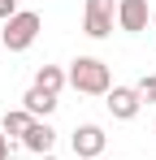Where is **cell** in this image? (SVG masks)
Returning <instances> with one entry per match:
<instances>
[{
    "label": "cell",
    "instance_id": "cell-1",
    "mask_svg": "<svg viewBox=\"0 0 156 160\" xmlns=\"http://www.w3.org/2000/svg\"><path fill=\"white\" fill-rule=\"evenodd\" d=\"M65 82H70L74 91H82V95H108V87H113L108 65H104L100 56H78V61H70Z\"/></svg>",
    "mask_w": 156,
    "mask_h": 160
},
{
    "label": "cell",
    "instance_id": "cell-2",
    "mask_svg": "<svg viewBox=\"0 0 156 160\" xmlns=\"http://www.w3.org/2000/svg\"><path fill=\"white\" fill-rule=\"evenodd\" d=\"M39 30H44V18H39L35 9H18V13L0 26V43H4L9 52H26V48L39 39Z\"/></svg>",
    "mask_w": 156,
    "mask_h": 160
},
{
    "label": "cell",
    "instance_id": "cell-3",
    "mask_svg": "<svg viewBox=\"0 0 156 160\" xmlns=\"http://www.w3.org/2000/svg\"><path fill=\"white\" fill-rule=\"evenodd\" d=\"M113 18H117V4H113V0H87L82 30H87L91 39H108V35H113Z\"/></svg>",
    "mask_w": 156,
    "mask_h": 160
},
{
    "label": "cell",
    "instance_id": "cell-4",
    "mask_svg": "<svg viewBox=\"0 0 156 160\" xmlns=\"http://www.w3.org/2000/svg\"><path fill=\"white\" fill-rule=\"evenodd\" d=\"M104 143H108V134L100 130V126H78L74 130V138H70V147H74V156H82V160H100L104 156Z\"/></svg>",
    "mask_w": 156,
    "mask_h": 160
},
{
    "label": "cell",
    "instance_id": "cell-5",
    "mask_svg": "<svg viewBox=\"0 0 156 160\" xmlns=\"http://www.w3.org/2000/svg\"><path fill=\"white\" fill-rule=\"evenodd\" d=\"M104 104H108V112H113V121H134V117H139V108H143L134 87H108Z\"/></svg>",
    "mask_w": 156,
    "mask_h": 160
},
{
    "label": "cell",
    "instance_id": "cell-6",
    "mask_svg": "<svg viewBox=\"0 0 156 160\" xmlns=\"http://www.w3.org/2000/svg\"><path fill=\"white\" fill-rule=\"evenodd\" d=\"M152 22V4L148 0H122L117 4V26L130 30V35H139V30H148Z\"/></svg>",
    "mask_w": 156,
    "mask_h": 160
},
{
    "label": "cell",
    "instance_id": "cell-7",
    "mask_svg": "<svg viewBox=\"0 0 156 160\" xmlns=\"http://www.w3.org/2000/svg\"><path fill=\"white\" fill-rule=\"evenodd\" d=\"M52 143H56V130L48 121H30V130L22 134V147L35 152V156H52Z\"/></svg>",
    "mask_w": 156,
    "mask_h": 160
},
{
    "label": "cell",
    "instance_id": "cell-8",
    "mask_svg": "<svg viewBox=\"0 0 156 160\" xmlns=\"http://www.w3.org/2000/svg\"><path fill=\"white\" fill-rule=\"evenodd\" d=\"M30 87H35V91H44V95H61L70 82H65V69H61V65H39Z\"/></svg>",
    "mask_w": 156,
    "mask_h": 160
},
{
    "label": "cell",
    "instance_id": "cell-9",
    "mask_svg": "<svg viewBox=\"0 0 156 160\" xmlns=\"http://www.w3.org/2000/svg\"><path fill=\"white\" fill-rule=\"evenodd\" d=\"M22 108L35 117V121H39V117H52V112H56V95H44V91L30 87V91L22 95Z\"/></svg>",
    "mask_w": 156,
    "mask_h": 160
},
{
    "label": "cell",
    "instance_id": "cell-10",
    "mask_svg": "<svg viewBox=\"0 0 156 160\" xmlns=\"http://www.w3.org/2000/svg\"><path fill=\"white\" fill-rule=\"evenodd\" d=\"M30 121H35V117H30L26 108H9L4 121H0V134H18V138H22V134L30 130Z\"/></svg>",
    "mask_w": 156,
    "mask_h": 160
},
{
    "label": "cell",
    "instance_id": "cell-11",
    "mask_svg": "<svg viewBox=\"0 0 156 160\" xmlns=\"http://www.w3.org/2000/svg\"><path fill=\"white\" fill-rule=\"evenodd\" d=\"M134 91H139V104H156V74H143L134 82Z\"/></svg>",
    "mask_w": 156,
    "mask_h": 160
},
{
    "label": "cell",
    "instance_id": "cell-12",
    "mask_svg": "<svg viewBox=\"0 0 156 160\" xmlns=\"http://www.w3.org/2000/svg\"><path fill=\"white\" fill-rule=\"evenodd\" d=\"M13 13H18V0H0V26H4Z\"/></svg>",
    "mask_w": 156,
    "mask_h": 160
},
{
    "label": "cell",
    "instance_id": "cell-13",
    "mask_svg": "<svg viewBox=\"0 0 156 160\" xmlns=\"http://www.w3.org/2000/svg\"><path fill=\"white\" fill-rule=\"evenodd\" d=\"M9 156H13V143H9V138L0 134V160H9Z\"/></svg>",
    "mask_w": 156,
    "mask_h": 160
},
{
    "label": "cell",
    "instance_id": "cell-14",
    "mask_svg": "<svg viewBox=\"0 0 156 160\" xmlns=\"http://www.w3.org/2000/svg\"><path fill=\"white\" fill-rule=\"evenodd\" d=\"M152 22H156V4H152Z\"/></svg>",
    "mask_w": 156,
    "mask_h": 160
},
{
    "label": "cell",
    "instance_id": "cell-15",
    "mask_svg": "<svg viewBox=\"0 0 156 160\" xmlns=\"http://www.w3.org/2000/svg\"><path fill=\"white\" fill-rule=\"evenodd\" d=\"M39 160H56V156H39Z\"/></svg>",
    "mask_w": 156,
    "mask_h": 160
},
{
    "label": "cell",
    "instance_id": "cell-16",
    "mask_svg": "<svg viewBox=\"0 0 156 160\" xmlns=\"http://www.w3.org/2000/svg\"><path fill=\"white\" fill-rule=\"evenodd\" d=\"M100 160H104V156H100Z\"/></svg>",
    "mask_w": 156,
    "mask_h": 160
}]
</instances>
